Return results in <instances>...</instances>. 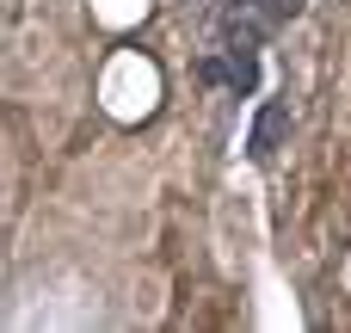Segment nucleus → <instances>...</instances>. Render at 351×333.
I'll list each match as a JSON object with an SVG mask.
<instances>
[{"mask_svg": "<svg viewBox=\"0 0 351 333\" xmlns=\"http://www.w3.org/2000/svg\"><path fill=\"white\" fill-rule=\"evenodd\" d=\"M222 62H228V93H253L259 87V56H253V43H222Z\"/></svg>", "mask_w": 351, "mask_h": 333, "instance_id": "obj_2", "label": "nucleus"}, {"mask_svg": "<svg viewBox=\"0 0 351 333\" xmlns=\"http://www.w3.org/2000/svg\"><path fill=\"white\" fill-rule=\"evenodd\" d=\"M290 124H296V117H290V105H284V99H271V105L253 117V142H247V148H253L259 161H265V154H278V148H284V136H290Z\"/></svg>", "mask_w": 351, "mask_h": 333, "instance_id": "obj_1", "label": "nucleus"}]
</instances>
